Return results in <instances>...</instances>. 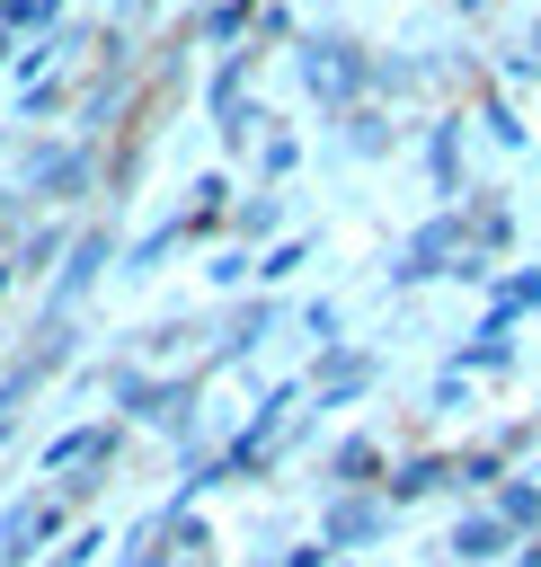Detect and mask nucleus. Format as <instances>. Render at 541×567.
Wrapping results in <instances>:
<instances>
[{
  "mask_svg": "<svg viewBox=\"0 0 541 567\" xmlns=\"http://www.w3.org/2000/svg\"><path fill=\"white\" fill-rule=\"evenodd\" d=\"M204 284H213L222 301H231V292H248V284H257V248H222V257L204 266Z\"/></svg>",
  "mask_w": 541,
  "mask_h": 567,
  "instance_id": "27",
  "label": "nucleus"
},
{
  "mask_svg": "<svg viewBox=\"0 0 541 567\" xmlns=\"http://www.w3.org/2000/svg\"><path fill=\"white\" fill-rule=\"evenodd\" d=\"M275 328H284V301H266V292L239 301V310H222V337H213V354H204L195 372H213V363H248L257 337H275Z\"/></svg>",
  "mask_w": 541,
  "mask_h": 567,
  "instance_id": "10",
  "label": "nucleus"
},
{
  "mask_svg": "<svg viewBox=\"0 0 541 567\" xmlns=\"http://www.w3.org/2000/svg\"><path fill=\"white\" fill-rule=\"evenodd\" d=\"M479 133H488L497 151H523V142H532V124L514 115V97H506L497 80H479Z\"/></svg>",
  "mask_w": 541,
  "mask_h": 567,
  "instance_id": "17",
  "label": "nucleus"
},
{
  "mask_svg": "<svg viewBox=\"0 0 541 567\" xmlns=\"http://www.w3.org/2000/svg\"><path fill=\"white\" fill-rule=\"evenodd\" d=\"M514 567H541V532H532V540H523V549H514Z\"/></svg>",
  "mask_w": 541,
  "mask_h": 567,
  "instance_id": "34",
  "label": "nucleus"
},
{
  "mask_svg": "<svg viewBox=\"0 0 541 567\" xmlns=\"http://www.w3.org/2000/svg\"><path fill=\"white\" fill-rule=\"evenodd\" d=\"M390 478V452L372 443V434H337L328 443V496H346V487H381Z\"/></svg>",
  "mask_w": 541,
  "mask_h": 567,
  "instance_id": "12",
  "label": "nucleus"
},
{
  "mask_svg": "<svg viewBox=\"0 0 541 567\" xmlns=\"http://www.w3.org/2000/svg\"><path fill=\"white\" fill-rule=\"evenodd\" d=\"M443 487H452V452H408V461H390V478H381L390 514H408L417 496H443Z\"/></svg>",
  "mask_w": 541,
  "mask_h": 567,
  "instance_id": "13",
  "label": "nucleus"
},
{
  "mask_svg": "<svg viewBox=\"0 0 541 567\" xmlns=\"http://www.w3.org/2000/svg\"><path fill=\"white\" fill-rule=\"evenodd\" d=\"M452 9H461V18H488V0H452Z\"/></svg>",
  "mask_w": 541,
  "mask_h": 567,
  "instance_id": "35",
  "label": "nucleus"
},
{
  "mask_svg": "<svg viewBox=\"0 0 541 567\" xmlns=\"http://www.w3.org/2000/svg\"><path fill=\"white\" fill-rule=\"evenodd\" d=\"M293 319H302V337H319V346H337V337H328V328H337V301H302Z\"/></svg>",
  "mask_w": 541,
  "mask_h": 567,
  "instance_id": "30",
  "label": "nucleus"
},
{
  "mask_svg": "<svg viewBox=\"0 0 541 567\" xmlns=\"http://www.w3.org/2000/svg\"><path fill=\"white\" fill-rule=\"evenodd\" d=\"M124 452V425L106 416V425H71V434H53L44 452H35V478L44 487H62V478H80V470H98V461H115Z\"/></svg>",
  "mask_w": 541,
  "mask_h": 567,
  "instance_id": "8",
  "label": "nucleus"
},
{
  "mask_svg": "<svg viewBox=\"0 0 541 567\" xmlns=\"http://www.w3.org/2000/svg\"><path fill=\"white\" fill-rule=\"evenodd\" d=\"M248 27H257V0H213L195 35H204L213 53H239V35H248Z\"/></svg>",
  "mask_w": 541,
  "mask_h": 567,
  "instance_id": "20",
  "label": "nucleus"
},
{
  "mask_svg": "<svg viewBox=\"0 0 541 567\" xmlns=\"http://www.w3.org/2000/svg\"><path fill=\"white\" fill-rule=\"evenodd\" d=\"M337 142H346L355 159H390V151H399V124H390V106H381V97H364V106H346V115H337Z\"/></svg>",
  "mask_w": 541,
  "mask_h": 567,
  "instance_id": "14",
  "label": "nucleus"
},
{
  "mask_svg": "<svg viewBox=\"0 0 541 567\" xmlns=\"http://www.w3.org/2000/svg\"><path fill=\"white\" fill-rule=\"evenodd\" d=\"M390 532H399V514H390V496H381V487H346V496H328V505H319V549H328V558L381 549Z\"/></svg>",
  "mask_w": 541,
  "mask_h": 567,
  "instance_id": "6",
  "label": "nucleus"
},
{
  "mask_svg": "<svg viewBox=\"0 0 541 567\" xmlns=\"http://www.w3.org/2000/svg\"><path fill=\"white\" fill-rule=\"evenodd\" d=\"M195 381H204V372H142V363H115V372H106V390H115V425H160Z\"/></svg>",
  "mask_w": 541,
  "mask_h": 567,
  "instance_id": "7",
  "label": "nucleus"
},
{
  "mask_svg": "<svg viewBox=\"0 0 541 567\" xmlns=\"http://www.w3.org/2000/svg\"><path fill=\"white\" fill-rule=\"evenodd\" d=\"M9 284H18V257H0V292H9Z\"/></svg>",
  "mask_w": 541,
  "mask_h": 567,
  "instance_id": "36",
  "label": "nucleus"
},
{
  "mask_svg": "<svg viewBox=\"0 0 541 567\" xmlns=\"http://www.w3.org/2000/svg\"><path fill=\"white\" fill-rule=\"evenodd\" d=\"M293 71H302L310 106H328V115L372 97V44H355V35H293Z\"/></svg>",
  "mask_w": 541,
  "mask_h": 567,
  "instance_id": "1",
  "label": "nucleus"
},
{
  "mask_svg": "<svg viewBox=\"0 0 541 567\" xmlns=\"http://www.w3.org/2000/svg\"><path fill=\"white\" fill-rule=\"evenodd\" d=\"M275 221H284V195H275V186H257V195H239V204H231V230H239V248H248V239H266Z\"/></svg>",
  "mask_w": 541,
  "mask_h": 567,
  "instance_id": "24",
  "label": "nucleus"
},
{
  "mask_svg": "<svg viewBox=\"0 0 541 567\" xmlns=\"http://www.w3.org/2000/svg\"><path fill=\"white\" fill-rule=\"evenodd\" d=\"M115 257H124V239H115L106 221H80V230H71V257H62V266H53V284H44V319H71V310L106 284V266H115Z\"/></svg>",
  "mask_w": 541,
  "mask_h": 567,
  "instance_id": "5",
  "label": "nucleus"
},
{
  "mask_svg": "<svg viewBox=\"0 0 541 567\" xmlns=\"http://www.w3.org/2000/svg\"><path fill=\"white\" fill-rule=\"evenodd\" d=\"M62 106V80H44V89H18V115H53Z\"/></svg>",
  "mask_w": 541,
  "mask_h": 567,
  "instance_id": "32",
  "label": "nucleus"
},
{
  "mask_svg": "<svg viewBox=\"0 0 541 567\" xmlns=\"http://www.w3.org/2000/svg\"><path fill=\"white\" fill-rule=\"evenodd\" d=\"M71 532H80V514H71L53 487H35V496H18V505L0 514V567H44Z\"/></svg>",
  "mask_w": 541,
  "mask_h": 567,
  "instance_id": "2",
  "label": "nucleus"
},
{
  "mask_svg": "<svg viewBox=\"0 0 541 567\" xmlns=\"http://www.w3.org/2000/svg\"><path fill=\"white\" fill-rule=\"evenodd\" d=\"M479 239H470V213L461 204H443V213H426L417 230H408V248H399V266H390V292H408V284H435V275H452L461 257H470Z\"/></svg>",
  "mask_w": 541,
  "mask_h": 567,
  "instance_id": "4",
  "label": "nucleus"
},
{
  "mask_svg": "<svg viewBox=\"0 0 541 567\" xmlns=\"http://www.w3.org/2000/svg\"><path fill=\"white\" fill-rule=\"evenodd\" d=\"M257 567H337V558H328V549H319V532H310V540H293L284 558H257Z\"/></svg>",
  "mask_w": 541,
  "mask_h": 567,
  "instance_id": "31",
  "label": "nucleus"
},
{
  "mask_svg": "<svg viewBox=\"0 0 541 567\" xmlns=\"http://www.w3.org/2000/svg\"><path fill=\"white\" fill-rule=\"evenodd\" d=\"M488 310H506V319H523V310H541V266H497V292H488Z\"/></svg>",
  "mask_w": 541,
  "mask_h": 567,
  "instance_id": "25",
  "label": "nucleus"
},
{
  "mask_svg": "<svg viewBox=\"0 0 541 567\" xmlns=\"http://www.w3.org/2000/svg\"><path fill=\"white\" fill-rule=\"evenodd\" d=\"M18 213H27V204H18V186H0V230H9Z\"/></svg>",
  "mask_w": 541,
  "mask_h": 567,
  "instance_id": "33",
  "label": "nucleus"
},
{
  "mask_svg": "<svg viewBox=\"0 0 541 567\" xmlns=\"http://www.w3.org/2000/svg\"><path fill=\"white\" fill-rule=\"evenodd\" d=\"M426 177H435L443 204L470 195V186H461V115H435V124H426Z\"/></svg>",
  "mask_w": 541,
  "mask_h": 567,
  "instance_id": "16",
  "label": "nucleus"
},
{
  "mask_svg": "<svg viewBox=\"0 0 541 567\" xmlns=\"http://www.w3.org/2000/svg\"><path fill=\"white\" fill-rule=\"evenodd\" d=\"M488 505H497V523H506L514 540H532V532H541V470H506Z\"/></svg>",
  "mask_w": 541,
  "mask_h": 567,
  "instance_id": "15",
  "label": "nucleus"
},
{
  "mask_svg": "<svg viewBox=\"0 0 541 567\" xmlns=\"http://www.w3.org/2000/svg\"><path fill=\"white\" fill-rule=\"evenodd\" d=\"M248 44L266 53V44H293V9L284 0H257V27H248Z\"/></svg>",
  "mask_w": 541,
  "mask_h": 567,
  "instance_id": "28",
  "label": "nucleus"
},
{
  "mask_svg": "<svg viewBox=\"0 0 541 567\" xmlns=\"http://www.w3.org/2000/svg\"><path fill=\"white\" fill-rule=\"evenodd\" d=\"M62 257H71V230H62V221H44V230H27V239H18V284H27V275H53Z\"/></svg>",
  "mask_w": 541,
  "mask_h": 567,
  "instance_id": "21",
  "label": "nucleus"
},
{
  "mask_svg": "<svg viewBox=\"0 0 541 567\" xmlns=\"http://www.w3.org/2000/svg\"><path fill=\"white\" fill-rule=\"evenodd\" d=\"M506 363H514V319H506V310H479V328L452 346V363H443V372L479 381V372H506Z\"/></svg>",
  "mask_w": 541,
  "mask_h": 567,
  "instance_id": "11",
  "label": "nucleus"
},
{
  "mask_svg": "<svg viewBox=\"0 0 541 567\" xmlns=\"http://www.w3.org/2000/svg\"><path fill=\"white\" fill-rule=\"evenodd\" d=\"M293 168H302V133H293V124H275V133L257 142V186H284Z\"/></svg>",
  "mask_w": 541,
  "mask_h": 567,
  "instance_id": "23",
  "label": "nucleus"
},
{
  "mask_svg": "<svg viewBox=\"0 0 541 567\" xmlns=\"http://www.w3.org/2000/svg\"><path fill=\"white\" fill-rule=\"evenodd\" d=\"M177 248H186V221H151V230H142L133 248H124V284H142V275H160V266H169Z\"/></svg>",
  "mask_w": 541,
  "mask_h": 567,
  "instance_id": "18",
  "label": "nucleus"
},
{
  "mask_svg": "<svg viewBox=\"0 0 541 567\" xmlns=\"http://www.w3.org/2000/svg\"><path fill=\"white\" fill-rule=\"evenodd\" d=\"M497 478H506V452H497V443H479V452H452V487H461L470 505H488V496H497Z\"/></svg>",
  "mask_w": 541,
  "mask_h": 567,
  "instance_id": "19",
  "label": "nucleus"
},
{
  "mask_svg": "<svg viewBox=\"0 0 541 567\" xmlns=\"http://www.w3.org/2000/svg\"><path fill=\"white\" fill-rule=\"evenodd\" d=\"M302 266H310V230H284V239H275V248L257 257V292H275V284H293Z\"/></svg>",
  "mask_w": 541,
  "mask_h": 567,
  "instance_id": "22",
  "label": "nucleus"
},
{
  "mask_svg": "<svg viewBox=\"0 0 541 567\" xmlns=\"http://www.w3.org/2000/svg\"><path fill=\"white\" fill-rule=\"evenodd\" d=\"M426 408H435V416H452V408H470V381H461V372H435V390H426Z\"/></svg>",
  "mask_w": 541,
  "mask_h": 567,
  "instance_id": "29",
  "label": "nucleus"
},
{
  "mask_svg": "<svg viewBox=\"0 0 541 567\" xmlns=\"http://www.w3.org/2000/svg\"><path fill=\"white\" fill-rule=\"evenodd\" d=\"M98 186V142H35L27 168H18V204H80Z\"/></svg>",
  "mask_w": 541,
  "mask_h": 567,
  "instance_id": "3",
  "label": "nucleus"
},
{
  "mask_svg": "<svg viewBox=\"0 0 541 567\" xmlns=\"http://www.w3.org/2000/svg\"><path fill=\"white\" fill-rule=\"evenodd\" d=\"M0 151H9V124H0Z\"/></svg>",
  "mask_w": 541,
  "mask_h": 567,
  "instance_id": "38",
  "label": "nucleus"
},
{
  "mask_svg": "<svg viewBox=\"0 0 541 567\" xmlns=\"http://www.w3.org/2000/svg\"><path fill=\"white\" fill-rule=\"evenodd\" d=\"M470 239H479V257H506L514 248V213L506 204H470Z\"/></svg>",
  "mask_w": 541,
  "mask_h": 567,
  "instance_id": "26",
  "label": "nucleus"
},
{
  "mask_svg": "<svg viewBox=\"0 0 541 567\" xmlns=\"http://www.w3.org/2000/svg\"><path fill=\"white\" fill-rule=\"evenodd\" d=\"M44 567H71V558H62V549H53V558H44Z\"/></svg>",
  "mask_w": 541,
  "mask_h": 567,
  "instance_id": "37",
  "label": "nucleus"
},
{
  "mask_svg": "<svg viewBox=\"0 0 541 567\" xmlns=\"http://www.w3.org/2000/svg\"><path fill=\"white\" fill-rule=\"evenodd\" d=\"M443 549H452L461 567H514V549H523V540L497 523V505H461V523L443 532Z\"/></svg>",
  "mask_w": 541,
  "mask_h": 567,
  "instance_id": "9",
  "label": "nucleus"
},
{
  "mask_svg": "<svg viewBox=\"0 0 541 567\" xmlns=\"http://www.w3.org/2000/svg\"><path fill=\"white\" fill-rule=\"evenodd\" d=\"M337 567H364V558H337Z\"/></svg>",
  "mask_w": 541,
  "mask_h": 567,
  "instance_id": "39",
  "label": "nucleus"
}]
</instances>
